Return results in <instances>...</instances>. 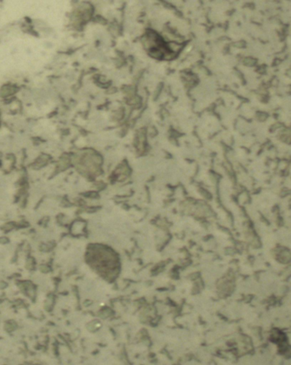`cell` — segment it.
<instances>
[{"label": "cell", "instance_id": "1", "mask_svg": "<svg viewBox=\"0 0 291 365\" xmlns=\"http://www.w3.org/2000/svg\"><path fill=\"white\" fill-rule=\"evenodd\" d=\"M144 44L146 49L148 50L149 52L152 53V56L156 57H171L175 52L174 50L168 48V45L165 42L163 41L161 38L158 37L155 33H149L144 38Z\"/></svg>", "mask_w": 291, "mask_h": 365}]
</instances>
